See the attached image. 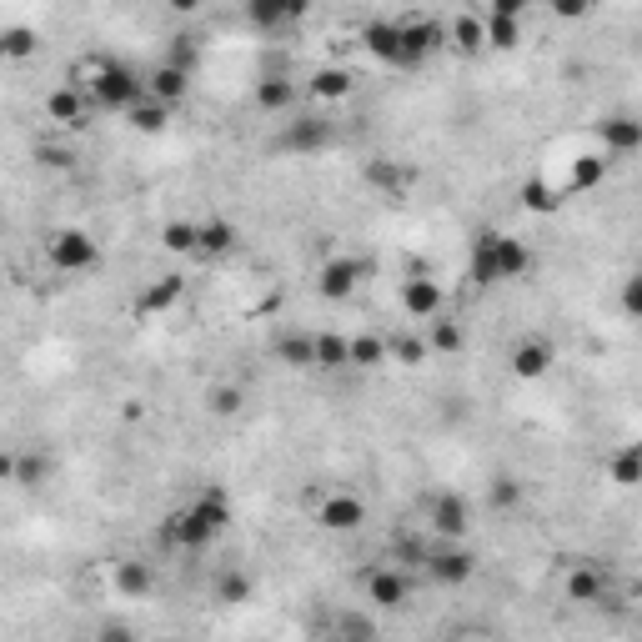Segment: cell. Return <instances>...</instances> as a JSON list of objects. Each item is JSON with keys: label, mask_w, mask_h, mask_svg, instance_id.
Instances as JSON below:
<instances>
[{"label": "cell", "mask_w": 642, "mask_h": 642, "mask_svg": "<svg viewBox=\"0 0 642 642\" xmlns=\"http://www.w3.org/2000/svg\"><path fill=\"white\" fill-rule=\"evenodd\" d=\"M607 156H577L572 161V176H567V191H592V186H602V176H607Z\"/></svg>", "instance_id": "cell-31"}, {"label": "cell", "mask_w": 642, "mask_h": 642, "mask_svg": "<svg viewBox=\"0 0 642 642\" xmlns=\"http://www.w3.org/2000/svg\"><path fill=\"white\" fill-rule=\"evenodd\" d=\"M327 141H332V121H321V116H301V121H291L286 136H281V146L296 151V156H311V151H321Z\"/></svg>", "instance_id": "cell-10"}, {"label": "cell", "mask_w": 642, "mask_h": 642, "mask_svg": "<svg viewBox=\"0 0 642 642\" xmlns=\"http://www.w3.org/2000/svg\"><path fill=\"white\" fill-rule=\"evenodd\" d=\"M507 367H512V377L537 382V377L552 367V347H547V342H517V347H512V357H507Z\"/></svg>", "instance_id": "cell-15"}, {"label": "cell", "mask_w": 642, "mask_h": 642, "mask_svg": "<svg viewBox=\"0 0 642 642\" xmlns=\"http://www.w3.org/2000/svg\"><path fill=\"white\" fill-rule=\"evenodd\" d=\"M432 527H437L442 537H462V532H467V502L452 497V492L437 497V502H432Z\"/></svg>", "instance_id": "cell-19"}, {"label": "cell", "mask_w": 642, "mask_h": 642, "mask_svg": "<svg viewBox=\"0 0 642 642\" xmlns=\"http://www.w3.org/2000/svg\"><path fill=\"white\" fill-rule=\"evenodd\" d=\"M111 582H116V592H121V597H146L156 577H151V567H146V562H116Z\"/></svg>", "instance_id": "cell-24"}, {"label": "cell", "mask_w": 642, "mask_h": 642, "mask_svg": "<svg viewBox=\"0 0 642 642\" xmlns=\"http://www.w3.org/2000/svg\"><path fill=\"white\" fill-rule=\"evenodd\" d=\"M126 121H131V126L141 131V136H161V131L171 126V106L151 96V101H136V106L126 111Z\"/></svg>", "instance_id": "cell-18"}, {"label": "cell", "mask_w": 642, "mask_h": 642, "mask_svg": "<svg viewBox=\"0 0 642 642\" xmlns=\"http://www.w3.org/2000/svg\"><path fill=\"white\" fill-rule=\"evenodd\" d=\"M216 597L221 602H246L251 597V577L246 572H221L216 577Z\"/></svg>", "instance_id": "cell-41"}, {"label": "cell", "mask_w": 642, "mask_h": 642, "mask_svg": "<svg viewBox=\"0 0 642 642\" xmlns=\"http://www.w3.org/2000/svg\"><path fill=\"white\" fill-rule=\"evenodd\" d=\"M0 482H16V457L0 452Z\"/></svg>", "instance_id": "cell-50"}, {"label": "cell", "mask_w": 642, "mask_h": 642, "mask_svg": "<svg viewBox=\"0 0 642 642\" xmlns=\"http://www.w3.org/2000/svg\"><path fill=\"white\" fill-rule=\"evenodd\" d=\"M166 6H171L176 16H196V11H201V0H166Z\"/></svg>", "instance_id": "cell-48"}, {"label": "cell", "mask_w": 642, "mask_h": 642, "mask_svg": "<svg viewBox=\"0 0 642 642\" xmlns=\"http://www.w3.org/2000/svg\"><path fill=\"white\" fill-rule=\"evenodd\" d=\"M482 31H487V46L492 51H517L522 46V21L517 16H487Z\"/></svg>", "instance_id": "cell-28"}, {"label": "cell", "mask_w": 642, "mask_h": 642, "mask_svg": "<svg viewBox=\"0 0 642 642\" xmlns=\"http://www.w3.org/2000/svg\"><path fill=\"white\" fill-rule=\"evenodd\" d=\"M337 632H342V637H372V622H367V617H342Z\"/></svg>", "instance_id": "cell-47"}, {"label": "cell", "mask_w": 642, "mask_h": 642, "mask_svg": "<svg viewBox=\"0 0 642 642\" xmlns=\"http://www.w3.org/2000/svg\"><path fill=\"white\" fill-rule=\"evenodd\" d=\"M291 101H296V91H291V81H286V76H261V81H256V106H261V111L281 116Z\"/></svg>", "instance_id": "cell-23"}, {"label": "cell", "mask_w": 642, "mask_h": 642, "mask_svg": "<svg viewBox=\"0 0 642 642\" xmlns=\"http://www.w3.org/2000/svg\"><path fill=\"white\" fill-rule=\"evenodd\" d=\"M362 46L377 56V61H387V66H407V56H402V31H397V21H372L367 31H362Z\"/></svg>", "instance_id": "cell-13"}, {"label": "cell", "mask_w": 642, "mask_h": 642, "mask_svg": "<svg viewBox=\"0 0 642 642\" xmlns=\"http://www.w3.org/2000/svg\"><path fill=\"white\" fill-rule=\"evenodd\" d=\"M492 507H522V482H512V477H497L492 482Z\"/></svg>", "instance_id": "cell-42"}, {"label": "cell", "mask_w": 642, "mask_h": 642, "mask_svg": "<svg viewBox=\"0 0 642 642\" xmlns=\"http://www.w3.org/2000/svg\"><path fill=\"white\" fill-rule=\"evenodd\" d=\"M547 6H552L562 21H577V16H587V11H592V0H547Z\"/></svg>", "instance_id": "cell-43"}, {"label": "cell", "mask_w": 642, "mask_h": 642, "mask_svg": "<svg viewBox=\"0 0 642 642\" xmlns=\"http://www.w3.org/2000/svg\"><path fill=\"white\" fill-rule=\"evenodd\" d=\"M241 402H246V397H241V387H236V382H221V387H211V392H206V407H211L216 417H236V412H241Z\"/></svg>", "instance_id": "cell-39"}, {"label": "cell", "mask_w": 642, "mask_h": 642, "mask_svg": "<svg viewBox=\"0 0 642 642\" xmlns=\"http://www.w3.org/2000/svg\"><path fill=\"white\" fill-rule=\"evenodd\" d=\"M387 362V342L382 337H352L347 342V367H382Z\"/></svg>", "instance_id": "cell-33"}, {"label": "cell", "mask_w": 642, "mask_h": 642, "mask_svg": "<svg viewBox=\"0 0 642 642\" xmlns=\"http://www.w3.org/2000/svg\"><path fill=\"white\" fill-rule=\"evenodd\" d=\"M36 51H41V36L31 26H6L0 31V56L6 61H31Z\"/></svg>", "instance_id": "cell-26"}, {"label": "cell", "mask_w": 642, "mask_h": 642, "mask_svg": "<svg viewBox=\"0 0 642 642\" xmlns=\"http://www.w3.org/2000/svg\"><path fill=\"white\" fill-rule=\"evenodd\" d=\"M612 482H617V487H637V482H642V452H637V447H622V452L612 457Z\"/></svg>", "instance_id": "cell-37"}, {"label": "cell", "mask_w": 642, "mask_h": 642, "mask_svg": "<svg viewBox=\"0 0 642 642\" xmlns=\"http://www.w3.org/2000/svg\"><path fill=\"white\" fill-rule=\"evenodd\" d=\"M427 321H432V327H427V352H442V357L462 352V327H457V321H447L442 311L427 316Z\"/></svg>", "instance_id": "cell-27"}, {"label": "cell", "mask_w": 642, "mask_h": 642, "mask_svg": "<svg viewBox=\"0 0 642 642\" xmlns=\"http://www.w3.org/2000/svg\"><path fill=\"white\" fill-rule=\"evenodd\" d=\"M231 527V502H226V492H201L196 502H186L171 522H166V537L176 542V547H191V552H201V547H211L221 532Z\"/></svg>", "instance_id": "cell-1"}, {"label": "cell", "mask_w": 642, "mask_h": 642, "mask_svg": "<svg viewBox=\"0 0 642 642\" xmlns=\"http://www.w3.org/2000/svg\"><path fill=\"white\" fill-rule=\"evenodd\" d=\"M161 246L171 256H191L196 251V221H166L161 226Z\"/></svg>", "instance_id": "cell-34"}, {"label": "cell", "mask_w": 642, "mask_h": 642, "mask_svg": "<svg viewBox=\"0 0 642 642\" xmlns=\"http://www.w3.org/2000/svg\"><path fill=\"white\" fill-rule=\"evenodd\" d=\"M181 291H186V281H181V276H161V281H151V286L136 296V316H141V321L166 316V311L181 301Z\"/></svg>", "instance_id": "cell-11"}, {"label": "cell", "mask_w": 642, "mask_h": 642, "mask_svg": "<svg viewBox=\"0 0 642 642\" xmlns=\"http://www.w3.org/2000/svg\"><path fill=\"white\" fill-rule=\"evenodd\" d=\"M311 367H321V372H337V367H347V337H337V332H321V337H311Z\"/></svg>", "instance_id": "cell-21"}, {"label": "cell", "mask_w": 642, "mask_h": 642, "mask_svg": "<svg viewBox=\"0 0 642 642\" xmlns=\"http://www.w3.org/2000/svg\"><path fill=\"white\" fill-rule=\"evenodd\" d=\"M397 31H402V56H407V66H422L432 51L447 46V31H442L437 21H397Z\"/></svg>", "instance_id": "cell-7"}, {"label": "cell", "mask_w": 642, "mask_h": 642, "mask_svg": "<svg viewBox=\"0 0 642 642\" xmlns=\"http://www.w3.org/2000/svg\"><path fill=\"white\" fill-rule=\"evenodd\" d=\"M151 96H156V101H166V106H176V101L186 96V71H181V66H171V61H166V66H156V76H151Z\"/></svg>", "instance_id": "cell-30"}, {"label": "cell", "mask_w": 642, "mask_h": 642, "mask_svg": "<svg viewBox=\"0 0 642 642\" xmlns=\"http://www.w3.org/2000/svg\"><path fill=\"white\" fill-rule=\"evenodd\" d=\"M527 271H532V251L517 236H502V231H482L477 236V246H472V281L477 286L517 281Z\"/></svg>", "instance_id": "cell-2"}, {"label": "cell", "mask_w": 642, "mask_h": 642, "mask_svg": "<svg viewBox=\"0 0 642 642\" xmlns=\"http://www.w3.org/2000/svg\"><path fill=\"white\" fill-rule=\"evenodd\" d=\"M622 311H627V316L642 311V281H637V276H627V286H622Z\"/></svg>", "instance_id": "cell-45"}, {"label": "cell", "mask_w": 642, "mask_h": 642, "mask_svg": "<svg viewBox=\"0 0 642 642\" xmlns=\"http://www.w3.org/2000/svg\"><path fill=\"white\" fill-rule=\"evenodd\" d=\"M522 11H527V0H487V16H517L522 21Z\"/></svg>", "instance_id": "cell-46"}, {"label": "cell", "mask_w": 642, "mask_h": 642, "mask_svg": "<svg viewBox=\"0 0 642 642\" xmlns=\"http://www.w3.org/2000/svg\"><path fill=\"white\" fill-rule=\"evenodd\" d=\"M36 156H41V161H46V166H51V171H66V166H71V161H76V156H71V151H66V146H41V151H36Z\"/></svg>", "instance_id": "cell-44"}, {"label": "cell", "mask_w": 642, "mask_h": 642, "mask_svg": "<svg viewBox=\"0 0 642 642\" xmlns=\"http://www.w3.org/2000/svg\"><path fill=\"white\" fill-rule=\"evenodd\" d=\"M522 206L537 211V216H552V211L562 206V191H552L547 181H527V186H522Z\"/></svg>", "instance_id": "cell-35"}, {"label": "cell", "mask_w": 642, "mask_h": 642, "mask_svg": "<svg viewBox=\"0 0 642 642\" xmlns=\"http://www.w3.org/2000/svg\"><path fill=\"white\" fill-rule=\"evenodd\" d=\"M316 522L327 527V532H357L367 522V502L352 497V492H327L316 502Z\"/></svg>", "instance_id": "cell-6"}, {"label": "cell", "mask_w": 642, "mask_h": 642, "mask_svg": "<svg viewBox=\"0 0 642 642\" xmlns=\"http://www.w3.org/2000/svg\"><path fill=\"white\" fill-rule=\"evenodd\" d=\"M246 21L256 31H281L286 26V0H246Z\"/></svg>", "instance_id": "cell-32"}, {"label": "cell", "mask_w": 642, "mask_h": 642, "mask_svg": "<svg viewBox=\"0 0 642 642\" xmlns=\"http://www.w3.org/2000/svg\"><path fill=\"white\" fill-rule=\"evenodd\" d=\"M602 146H607L612 156H632V151L642 146V121H632V116L602 121Z\"/></svg>", "instance_id": "cell-17"}, {"label": "cell", "mask_w": 642, "mask_h": 642, "mask_svg": "<svg viewBox=\"0 0 642 642\" xmlns=\"http://www.w3.org/2000/svg\"><path fill=\"white\" fill-rule=\"evenodd\" d=\"M427 572H432L437 582L457 587V582H467V577L477 572V557L462 552V547H442V552H427Z\"/></svg>", "instance_id": "cell-12"}, {"label": "cell", "mask_w": 642, "mask_h": 642, "mask_svg": "<svg viewBox=\"0 0 642 642\" xmlns=\"http://www.w3.org/2000/svg\"><path fill=\"white\" fill-rule=\"evenodd\" d=\"M367 597L377 607H402L412 597V577L402 567H377V572H367Z\"/></svg>", "instance_id": "cell-9"}, {"label": "cell", "mask_w": 642, "mask_h": 642, "mask_svg": "<svg viewBox=\"0 0 642 642\" xmlns=\"http://www.w3.org/2000/svg\"><path fill=\"white\" fill-rule=\"evenodd\" d=\"M311 96H316V101H347V96H352V76H347L342 66H321V71L311 76Z\"/></svg>", "instance_id": "cell-22"}, {"label": "cell", "mask_w": 642, "mask_h": 642, "mask_svg": "<svg viewBox=\"0 0 642 642\" xmlns=\"http://www.w3.org/2000/svg\"><path fill=\"white\" fill-rule=\"evenodd\" d=\"M367 186L387 191V196H402L412 186V171H402L397 161H367Z\"/></svg>", "instance_id": "cell-20"}, {"label": "cell", "mask_w": 642, "mask_h": 642, "mask_svg": "<svg viewBox=\"0 0 642 642\" xmlns=\"http://www.w3.org/2000/svg\"><path fill=\"white\" fill-rule=\"evenodd\" d=\"M276 357H281L291 372H306V367H311V337H281V342H276Z\"/></svg>", "instance_id": "cell-38"}, {"label": "cell", "mask_w": 642, "mask_h": 642, "mask_svg": "<svg viewBox=\"0 0 642 642\" xmlns=\"http://www.w3.org/2000/svg\"><path fill=\"white\" fill-rule=\"evenodd\" d=\"M46 116L61 121V126H71V131H81V126H86V101H81V91H76V86L51 91V96H46Z\"/></svg>", "instance_id": "cell-16"}, {"label": "cell", "mask_w": 642, "mask_h": 642, "mask_svg": "<svg viewBox=\"0 0 642 642\" xmlns=\"http://www.w3.org/2000/svg\"><path fill=\"white\" fill-rule=\"evenodd\" d=\"M442 301H447L442 281H432V276H412V281H402V311H407V316L427 321V316H437V311H442Z\"/></svg>", "instance_id": "cell-8"}, {"label": "cell", "mask_w": 642, "mask_h": 642, "mask_svg": "<svg viewBox=\"0 0 642 642\" xmlns=\"http://www.w3.org/2000/svg\"><path fill=\"white\" fill-rule=\"evenodd\" d=\"M236 246V226L226 216H206L196 221V256H226Z\"/></svg>", "instance_id": "cell-14"}, {"label": "cell", "mask_w": 642, "mask_h": 642, "mask_svg": "<svg viewBox=\"0 0 642 642\" xmlns=\"http://www.w3.org/2000/svg\"><path fill=\"white\" fill-rule=\"evenodd\" d=\"M562 592H567V602H602V572L597 567H572Z\"/></svg>", "instance_id": "cell-25"}, {"label": "cell", "mask_w": 642, "mask_h": 642, "mask_svg": "<svg viewBox=\"0 0 642 642\" xmlns=\"http://www.w3.org/2000/svg\"><path fill=\"white\" fill-rule=\"evenodd\" d=\"M367 271H372V266L357 261V256H332V261H321V271H316V291L327 296V301H347V296L362 286Z\"/></svg>", "instance_id": "cell-5"}, {"label": "cell", "mask_w": 642, "mask_h": 642, "mask_svg": "<svg viewBox=\"0 0 642 642\" xmlns=\"http://www.w3.org/2000/svg\"><path fill=\"white\" fill-rule=\"evenodd\" d=\"M96 241L81 231V226H66V231H56L51 241H46V261L56 266V271H66V276H81V271H91L96 266Z\"/></svg>", "instance_id": "cell-4"}, {"label": "cell", "mask_w": 642, "mask_h": 642, "mask_svg": "<svg viewBox=\"0 0 642 642\" xmlns=\"http://www.w3.org/2000/svg\"><path fill=\"white\" fill-rule=\"evenodd\" d=\"M387 352H392L402 367H422V362H427V342H417V337H392Z\"/></svg>", "instance_id": "cell-40"}, {"label": "cell", "mask_w": 642, "mask_h": 642, "mask_svg": "<svg viewBox=\"0 0 642 642\" xmlns=\"http://www.w3.org/2000/svg\"><path fill=\"white\" fill-rule=\"evenodd\" d=\"M86 86H91V101H96L101 111H131V106L141 101V76H136L126 61H101Z\"/></svg>", "instance_id": "cell-3"}, {"label": "cell", "mask_w": 642, "mask_h": 642, "mask_svg": "<svg viewBox=\"0 0 642 642\" xmlns=\"http://www.w3.org/2000/svg\"><path fill=\"white\" fill-rule=\"evenodd\" d=\"M51 477V462L41 452H21L16 457V487H41Z\"/></svg>", "instance_id": "cell-36"}, {"label": "cell", "mask_w": 642, "mask_h": 642, "mask_svg": "<svg viewBox=\"0 0 642 642\" xmlns=\"http://www.w3.org/2000/svg\"><path fill=\"white\" fill-rule=\"evenodd\" d=\"M311 11V0H286V21H301Z\"/></svg>", "instance_id": "cell-49"}, {"label": "cell", "mask_w": 642, "mask_h": 642, "mask_svg": "<svg viewBox=\"0 0 642 642\" xmlns=\"http://www.w3.org/2000/svg\"><path fill=\"white\" fill-rule=\"evenodd\" d=\"M447 41H452L457 51H467V56H477V51L487 46V31H482V16H457V21H452V31H447Z\"/></svg>", "instance_id": "cell-29"}]
</instances>
